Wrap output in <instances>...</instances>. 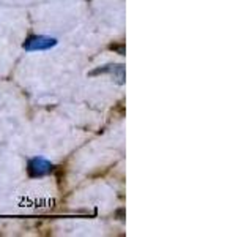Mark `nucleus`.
I'll return each instance as SVG.
<instances>
[{
  "label": "nucleus",
  "mask_w": 252,
  "mask_h": 237,
  "mask_svg": "<svg viewBox=\"0 0 252 237\" xmlns=\"http://www.w3.org/2000/svg\"><path fill=\"white\" fill-rule=\"evenodd\" d=\"M57 44V40L46 37V35H36L30 37L26 43H24V49L26 51H47Z\"/></svg>",
  "instance_id": "1"
},
{
  "label": "nucleus",
  "mask_w": 252,
  "mask_h": 237,
  "mask_svg": "<svg viewBox=\"0 0 252 237\" xmlns=\"http://www.w3.org/2000/svg\"><path fill=\"white\" fill-rule=\"evenodd\" d=\"M54 169V166L51 161L44 160V158H32L27 164V171L30 177H44L47 174H51Z\"/></svg>",
  "instance_id": "2"
},
{
  "label": "nucleus",
  "mask_w": 252,
  "mask_h": 237,
  "mask_svg": "<svg viewBox=\"0 0 252 237\" xmlns=\"http://www.w3.org/2000/svg\"><path fill=\"white\" fill-rule=\"evenodd\" d=\"M104 73H110V75H117L118 78V84L125 82V67L123 65H106V67H99L96 70L90 71V76H96V75H104Z\"/></svg>",
  "instance_id": "3"
},
{
  "label": "nucleus",
  "mask_w": 252,
  "mask_h": 237,
  "mask_svg": "<svg viewBox=\"0 0 252 237\" xmlns=\"http://www.w3.org/2000/svg\"><path fill=\"white\" fill-rule=\"evenodd\" d=\"M112 49H115V51H118L120 54H125V47L123 46H110Z\"/></svg>",
  "instance_id": "4"
}]
</instances>
